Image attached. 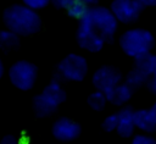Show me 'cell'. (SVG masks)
Listing matches in <instances>:
<instances>
[{
  "label": "cell",
  "mask_w": 156,
  "mask_h": 144,
  "mask_svg": "<svg viewBox=\"0 0 156 144\" xmlns=\"http://www.w3.org/2000/svg\"><path fill=\"white\" fill-rule=\"evenodd\" d=\"M117 126H118V116H117V113L108 115V116L104 120V122H102V128H104L106 132L116 131V129H117Z\"/></svg>",
  "instance_id": "d6986e66"
},
{
  "label": "cell",
  "mask_w": 156,
  "mask_h": 144,
  "mask_svg": "<svg viewBox=\"0 0 156 144\" xmlns=\"http://www.w3.org/2000/svg\"><path fill=\"white\" fill-rule=\"evenodd\" d=\"M118 20L112 11L104 6H93L87 15L79 20L77 29L78 45L88 51L98 52L105 43L113 40L117 32Z\"/></svg>",
  "instance_id": "6da1fadb"
},
{
  "label": "cell",
  "mask_w": 156,
  "mask_h": 144,
  "mask_svg": "<svg viewBox=\"0 0 156 144\" xmlns=\"http://www.w3.org/2000/svg\"><path fill=\"white\" fill-rule=\"evenodd\" d=\"M1 144H17V140L12 135H5L1 140Z\"/></svg>",
  "instance_id": "603a6c76"
},
{
  "label": "cell",
  "mask_w": 156,
  "mask_h": 144,
  "mask_svg": "<svg viewBox=\"0 0 156 144\" xmlns=\"http://www.w3.org/2000/svg\"><path fill=\"white\" fill-rule=\"evenodd\" d=\"M58 72L68 81L79 82L88 73V62L80 55L69 54L58 63Z\"/></svg>",
  "instance_id": "8992f818"
},
{
  "label": "cell",
  "mask_w": 156,
  "mask_h": 144,
  "mask_svg": "<svg viewBox=\"0 0 156 144\" xmlns=\"http://www.w3.org/2000/svg\"><path fill=\"white\" fill-rule=\"evenodd\" d=\"M18 45V34L12 31H1L0 32V49L11 50Z\"/></svg>",
  "instance_id": "2e32d148"
},
{
  "label": "cell",
  "mask_w": 156,
  "mask_h": 144,
  "mask_svg": "<svg viewBox=\"0 0 156 144\" xmlns=\"http://www.w3.org/2000/svg\"><path fill=\"white\" fill-rule=\"evenodd\" d=\"M146 87H147V89H149L150 93H152V94L156 95V66H155V70H154L151 77L146 82Z\"/></svg>",
  "instance_id": "44dd1931"
},
{
  "label": "cell",
  "mask_w": 156,
  "mask_h": 144,
  "mask_svg": "<svg viewBox=\"0 0 156 144\" xmlns=\"http://www.w3.org/2000/svg\"><path fill=\"white\" fill-rule=\"evenodd\" d=\"M72 0H51V2L54 4L55 7L57 9H66L67 5L71 2Z\"/></svg>",
  "instance_id": "7402d4cb"
},
{
  "label": "cell",
  "mask_w": 156,
  "mask_h": 144,
  "mask_svg": "<svg viewBox=\"0 0 156 144\" xmlns=\"http://www.w3.org/2000/svg\"><path fill=\"white\" fill-rule=\"evenodd\" d=\"M143 6H156V0H139Z\"/></svg>",
  "instance_id": "cb8c5ba5"
},
{
  "label": "cell",
  "mask_w": 156,
  "mask_h": 144,
  "mask_svg": "<svg viewBox=\"0 0 156 144\" xmlns=\"http://www.w3.org/2000/svg\"><path fill=\"white\" fill-rule=\"evenodd\" d=\"M133 93H134V89L127 84L126 82L124 83H119L117 84L113 89H111L108 93H106V98H107V101L111 103L112 105H116V106H124L133 96Z\"/></svg>",
  "instance_id": "8fae6325"
},
{
  "label": "cell",
  "mask_w": 156,
  "mask_h": 144,
  "mask_svg": "<svg viewBox=\"0 0 156 144\" xmlns=\"http://www.w3.org/2000/svg\"><path fill=\"white\" fill-rule=\"evenodd\" d=\"M134 121L136 129L143 133L152 134L156 132V121L151 116L149 109H139L134 112Z\"/></svg>",
  "instance_id": "7c38bea8"
},
{
  "label": "cell",
  "mask_w": 156,
  "mask_h": 144,
  "mask_svg": "<svg viewBox=\"0 0 156 144\" xmlns=\"http://www.w3.org/2000/svg\"><path fill=\"white\" fill-rule=\"evenodd\" d=\"M155 66H156V55L152 54L151 51L145 52L134 59V67H136L149 77H151L155 70Z\"/></svg>",
  "instance_id": "4fadbf2b"
},
{
  "label": "cell",
  "mask_w": 156,
  "mask_h": 144,
  "mask_svg": "<svg viewBox=\"0 0 156 144\" xmlns=\"http://www.w3.org/2000/svg\"><path fill=\"white\" fill-rule=\"evenodd\" d=\"M110 10L122 23H132L135 22L141 15L144 6L139 0H113L111 2Z\"/></svg>",
  "instance_id": "52a82bcc"
},
{
  "label": "cell",
  "mask_w": 156,
  "mask_h": 144,
  "mask_svg": "<svg viewBox=\"0 0 156 144\" xmlns=\"http://www.w3.org/2000/svg\"><path fill=\"white\" fill-rule=\"evenodd\" d=\"M149 111H150V113H151V116L154 117V120L156 121V100H155V103L149 107Z\"/></svg>",
  "instance_id": "d4e9b609"
},
{
  "label": "cell",
  "mask_w": 156,
  "mask_h": 144,
  "mask_svg": "<svg viewBox=\"0 0 156 144\" xmlns=\"http://www.w3.org/2000/svg\"><path fill=\"white\" fill-rule=\"evenodd\" d=\"M130 144H156V138L149 133H139L132 138Z\"/></svg>",
  "instance_id": "ac0fdd59"
},
{
  "label": "cell",
  "mask_w": 156,
  "mask_h": 144,
  "mask_svg": "<svg viewBox=\"0 0 156 144\" xmlns=\"http://www.w3.org/2000/svg\"><path fill=\"white\" fill-rule=\"evenodd\" d=\"M2 74H4V65H2V61L0 60V78L2 77Z\"/></svg>",
  "instance_id": "4316f807"
},
{
  "label": "cell",
  "mask_w": 156,
  "mask_h": 144,
  "mask_svg": "<svg viewBox=\"0 0 156 144\" xmlns=\"http://www.w3.org/2000/svg\"><path fill=\"white\" fill-rule=\"evenodd\" d=\"M37 66L28 61H17L13 63L9 71V77L11 83L21 89L29 90L33 88L37 78Z\"/></svg>",
  "instance_id": "5b68a950"
},
{
  "label": "cell",
  "mask_w": 156,
  "mask_h": 144,
  "mask_svg": "<svg viewBox=\"0 0 156 144\" xmlns=\"http://www.w3.org/2000/svg\"><path fill=\"white\" fill-rule=\"evenodd\" d=\"M106 103H107V98H106L105 93H102V92H100V90H96V92L91 93V94L88 96V105H89L93 110L101 111V110L106 106Z\"/></svg>",
  "instance_id": "e0dca14e"
},
{
  "label": "cell",
  "mask_w": 156,
  "mask_h": 144,
  "mask_svg": "<svg viewBox=\"0 0 156 144\" xmlns=\"http://www.w3.org/2000/svg\"><path fill=\"white\" fill-rule=\"evenodd\" d=\"M122 51L133 59L149 52L155 46V38L151 32L144 28H133L126 31L119 38Z\"/></svg>",
  "instance_id": "3957f363"
},
{
  "label": "cell",
  "mask_w": 156,
  "mask_h": 144,
  "mask_svg": "<svg viewBox=\"0 0 156 144\" xmlns=\"http://www.w3.org/2000/svg\"><path fill=\"white\" fill-rule=\"evenodd\" d=\"M91 81L96 90H100L106 94L122 82V73L116 67L102 66L95 71Z\"/></svg>",
  "instance_id": "ba28073f"
},
{
  "label": "cell",
  "mask_w": 156,
  "mask_h": 144,
  "mask_svg": "<svg viewBox=\"0 0 156 144\" xmlns=\"http://www.w3.org/2000/svg\"><path fill=\"white\" fill-rule=\"evenodd\" d=\"M89 5L82 0H72L67 7H66V11L68 13V16H71L72 18H76V20H82L87 12L89 11Z\"/></svg>",
  "instance_id": "5bb4252c"
},
{
  "label": "cell",
  "mask_w": 156,
  "mask_h": 144,
  "mask_svg": "<svg viewBox=\"0 0 156 144\" xmlns=\"http://www.w3.org/2000/svg\"><path fill=\"white\" fill-rule=\"evenodd\" d=\"M66 100V93L57 82H51L34 98V110L38 116H49Z\"/></svg>",
  "instance_id": "277c9868"
},
{
  "label": "cell",
  "mask_w": 156,
  "mask_h": 144,
  "mask_svg": "<svg viewBox=\"0 0 156 144\" xmlns=\"http://www.w3.org/2000/svg\"><path fill=\"white\" fill-rule=\"evenodd\" d=\"M6 27L18 35H30L41 27L40 16L27 5H12L4 11Z\"/></svg>",
  "instance_id": "7a4b0ae2"
},
{
  "label": "cell",
  "mask_w": 156,
  "mask_h": 144,
  "mask_svg": "<svg viewBox=\"0 0 156 144\" xmlns=\"http://www.w3.org/2000/svg\"><path fill=\"white\" fill-rule=\"evenodd\" d=\"M52 134L61 142L73 140L80 134V126L69 118L62 117L54 123Z\"/></svg>",
  "instance_id": "9c48e42d"
},
{
  "label": "cell",
  "mask_w": 156,
  "mask_h": 144,
  "mask_svg": "<svg viewBox=\"0 0 156 144\" xmlns=\"http://www.w3.org/2000/svg\"><path fill=\"white\" fill-rule=\"evenodd\" d=\"M82 1H84V2H87L88 5H94V4H96L99 0H82Z\"/></svg>",
  "instance_id": "484cf974"
},
{
  "label": "cell",
  "mask_w": 156,
  "mask_h": 144,
  "mask_svg": "<svg viewBox=\"0 0 156 144\" xmlns=\"http://www.w3.org/2000/svg\"><path fill=\"white\" fill-rule=\"evenodd\" d=\"M51 0H23L24 5L29 6L30 9L33 10H39V9H43L45 7Z\"/></svg>",
  "instance_id": "ffe728a7"
},
{
  "label": "cell",
  "mask_w": 156,
  "mask_h": 144,
  "mask_svg": "<svg viewBox=\"0 0 156 144\" xmlns=\"http://www.w3.org/2000/svg\"><path fill=\"white\" fill-rule=\"evenodd\" d=\"M149 76L145 74L144 72H141L140 70H138L136 67H133L128 73H127V77H126V83L129 84L133 89H136V88H140L141 85L146 84V82L149 81Z\"/></svg>",
  "instance_id": "9a60e30c"
},
{
  "label": "cell",
  "mask_w": 156,
  "mask_h": 144,
  "mask_svg": "<svg viewBox=\"0 0 156 144\" xmlns=\"http://www.w3.org/2000/svg\"><path fill=\"white\" fill-rule=\"evenodd\" d=\"M134 112L135 110L132 106H122L118 112V126L116 132L123 137V138H129L134 134L135 132V121H134Z\"/></svg>",
  "instance_id": "30bf717a"
}]
</instances>
